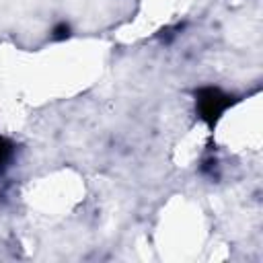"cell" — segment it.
<instances>
[{
  "label": "cell",
  "instance_id": "obj_1",
  "mask_svg": "<svg viewBox=\"0 0 263 263\" xmlns=\"http://www.w3.org/2000/svg\"><path fill=\"white\" fill-rule=\"evenodd\" d=\"M232 105V97L222 92L220 88H199L195 92V109H197V115L199 119H203L208 125H214L222 113Z\"/></svg>",
  "mask_w": 263,
  "mask_h": 263
},
{
  "label": "cell",
  "instance_id": "obj_2",
  "mask_svg": "<svg viewBox=\"0 0 263 263\" xmlns=\"http://www.w3.org/2000/svg\"><path fill=\"white\" fill-rule=\"evenodd\" d=\"M12 158V144L0 136V171L8 164V160Z\"/></svg>",
  "mask_w": 263,
  "mask_h": 263
},
{
  "label": "cell",
  "instance_id": "obj_3",
  "mask_svg": "<svg viewBox=\"0 0 263 263\" xmlns=\"http://www.w3.org/2000/svg\"><path fill=\"white\" fill-rule=\"evenodd\" d=\"M55 37H60V39H62V37H68V27L62 25L60 29H55Z\"/></svg>",
  "mask_w": 263,
  "mask_h": 263
}]
</instances>
